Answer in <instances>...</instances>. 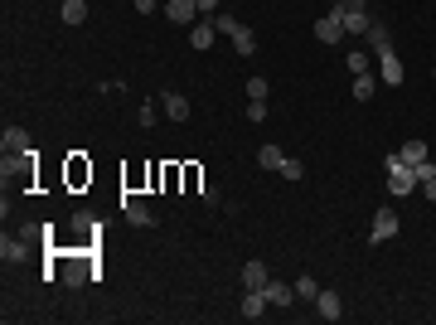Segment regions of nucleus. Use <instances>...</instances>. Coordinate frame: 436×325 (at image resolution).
I'll return each mask as SVG.
<instances>
[{
  "instance_id": "obj_17",
  "label": "nucleus",
  "mask_w": 436,
  "mask_h": 325,
  "mask_svg": "<svg viewBox=\"0 0 436 325\" xmlns=\"http://www.w3.org/2000/svg\"><path fill=\"white\" fill-rule=\"evenodd\" d=\"M24 252H29V238H10V233L0 238V257H5V262H20Z\"/></svg>"
},
{
  "instance_id": "obj_22",
  "label": "nucleus",
  "mask_w": 436,
  "mask_h": 325,
  "mask_svg": "<svg viewBox=\"0 0 436 325\" xmlns=\"http://www.w3.org/2000/svg\"><path fill=\"white\" fill-rule=\"evenodd\" d=\"M368 68H373V54L368 49H354L349 54V73H368Z\"/></svg>"
},
{
  "instance_id": "obj_23",
  "label": "nucleus",
  "mask_w": 436,
  "mask_h": 325,
  "mask_svg": "<svg viewBox=\"0 0 436 325\" xmlns=\"http://www.w3.org/2000/svg\"><path fill=\"white\" fill-rule=\"evenodd\" d=\"M398 156H403L407 165H422V160H427V146H422V141H407V146H403Z\"/></svg>"
},
{
  "instance_id": "obj_19",
  "label": "nucleus",
  "mask_w": 436,
  "mask_h": 325,
  "mask_svg": "<svg viewBox=\"0 0 436 325\" xmlns=\"http://www.w3.org/2000/svg\"><path fill=\"white\" fill-rule=\"evenodd\" d=\"M63 24H88V0H63Z\"/></svg>"
},
{
  "instance_id": "obj_16",
  "label": "nucleus",
  "mask_w": 436,
  "mask_h": 325,
  "mask_svg": "<svg viewBox=\"0 0 436 325\" xmlns=\"http://www.w3.org/2000/svg\"><path fill=\"white\" fill-rule=\"evenodd\" d=\"M364 39H368V54H373V59L393 49V39H388V29H383V24H368V34H364Z\"/></svg>"
},
{
  "instance_id": "obj_10",
  "label": "nucleus",
  "mask_w": 436,
  "mask_h": 325,
  "mask_svg": "<svg viewBox=\"0 0 436 325\" xmlns=\"http://www.w3.org/2000/svg\"><path fill=\"white\" fill-rule=\"evenodd\" d=\"M194 15H199L194 0H165V20H175V24H194Z\"/></svg>"
},
{
  "instance_id": "obj_30",
  "label": "nucleus",
  "mask_w": 436,
  "mask_h": 325,
  "mask_svg": "<svg viewBox=\"0 0 436 325\" xmlns=\"http://www.w3.org/2000/svg\"><path fill=\"white\" fill-rule=\"evenodd\" d=\"M194 5H199V15H204V20H214V15H218V5H223V0H194Z\"/></svg>"
},
{
  "instance_id": "obj_9",
  "label": "nucleus",
  "mask_w": 436,
  "mask_h": 325,
  "mask_svg": "<svg viewBox=\"0 0 436 325\" xmlns=\"http://www.w3.org/2000/svg\"><path fill=\"white\" fill-rule=\"evenodd\" d=\"M262 292H267V306H277V311H286V306L296 301V287H286V282H277V277H272Z\"/></svg>"
},
{
  "instance_id": "obj_5",
  "label": "nucleus",
  "mask_w": 436,
  "mask_h": 325,
  "mask_svg": "<svg viewBox=\"0 0 436 325\" xmlns=\"http://www.w3.org/2000/svg\"><path fill=\"white\" fill-rule=\"evenodd\" d=\"M121 214H126V223H136V228H150L155 223V214L146 209V199H136V195H121Z\"/></svg>"
},
{
  "instance_id": "obj_12",
  "label": "nucleus",
  "mask_w": 436,
  "mask_h": 325,
  "mask_svg": "<svg viewBox=\"0 0 436 325\" xmlns=\"http://www.w3.org/2000/svg\"><path fill=\"white\" fill-rule=\"evenodd\" d=\"M316 311H320V321H339V316H344L339 292H320V296H316Z\"/></svg>"
},
{
  "instance_id": "obj_20",
  "label": "nucleus",
  "mask_w": 436,
  "mask_h": 325,
  "mask_svg": "<svg viewBox=\"0 0 436 325\" xmlns=\"http://www.w3.org/2000/svg\"><path fill=\"white\" fill-rule=\"evenodd\" d=\"M373 88H378V78H373V73H354V98H359V103H368V98H373Z\"/></svg>"
},
{
  "instance_id": "obj_31",
  "label": "nucleus",
  "mask_w": 436,
  "mask_h": 325,
  "mask_svg": "<svg viewBox=\"0 0 436 325\" xmlns=\"http://www.w3.org/2000/svg\"><path fill=\"white\" fill-rule=\"evenodd\" d=\"M422 195H427V199L436 204V175H432V180H422Z\"/></svg>"
},
{
  "instance_id": "obj_14",
  "label": "nucleus",
  "mask_w": 436,
  "mask_h": 325,
  "mask_svg": "<svg viewBox=\"0 0 436 325\" xmlns=\"http://www.w3.org/2000/svg\"><path fill=\"white\" fill-rule=\"evenodd\" d=\"M242 316L247 321H262L267 316V292H242Z\"/></svg>"
},
{
  "instance_id": "obj_15",
  "label": "nucleus",
  "mask_w": 436,
  "mask_h": 325,
  "mask_svg": "<svg viewBox=\"0 0 436 325\" xmlns=\"http://www.w3.org/2000/svg\"><path fill=\"white\" fill-rule=\"evenodd\" d=\"M165 116L170 121H189V98L185 93H165Z\"/></svg>"
},
{
  "instance_id": "obj_7",
  "label": "nucleus",
  "mask_w": 436,
  "mask_h": 325,
  "mask_svg": "<svg viewBox=\"0 0 436 325\" xmlns=\"http://www.w3.org/2000/svg\"><path fill=\"white\" fill-rule=\"evenodd\" d=\"M267 282H272L267 262H257V257H252V262H242V292H262Z\"/></svg>"
},
{
  "instance_id": "obj_33",
  "label": "nucleus",
  "mask_w": 436,
  "mask_h": 325,
  "mask_svg": "<svg viewBox=\"0 0 436 325\" xmlns=\"http://www.w3.org/2000/svg\"><path fill=\"white\" fill-rule=\"evenodd\" d=\"M339 5H344V10H364V0H339Z\"/></svg>"
},
{
  "instance_id": "obj_8",
  "label": "nucleus",
  "mask_w": 436,
  "mask_h": 325,
  "mask_svg": "<svg viewBox=\"0 0 436 325\" xmlns=\"http://www.w3.org/2000/svg\"><path fill=\"white\" fill-rule=\"evenodd\" d=\"M0 146H5V156H24V151H34V146H29V131H24V126H5Z\"/></svg>"
},
{
  "instance_id": "obj_32",
  "label": "nucleus",
  "mask_w": 436,
  "mask_h": 325,
  "mask_svg": "<svg viewBox=\"0 0 436 325\" xmlns=\"http://www.w3.org/2000/svg\"><path fill=\"white\" fill-rule=\"evenodd\" d=\"M155 5H160V0H136V10H141V15H150Z\"/></svg>"
},
{
  "instance_id": "obj_11",
  "label": "nucleus",
  "mask_w": 436,
  "mask_h": 325,
  "mask_svg": "<svg viewBox=\"0 0 436 325\" xmlns=\"http://www.w3.org/2000/svg\"><path fill=\"white\" fill-rule=\"evenodd\" d=\"M214 34H218L214 20H199V24H189V49H199V54H204V49L214 44Z\"/></svg>"
},
{
  "instance_id": "obj_6",
  "label": "nucleus",
  "mask_w": 436,
  "mask_h": 325,
  "mask_svg": "<svg viewBox=\"0 0 436 325\" xmlns=\"http://www.w3.org/2000/svg\"><path fill=\"white\" fill-rule=\"evenodd\" d=\"M378 83H388V88H398L403 83V59L388 49V54H378Z\"/></svg>"
},
{
  "instance_id": "obj_29",
  "label": "nucleus",
  "mask_w": 436,
  "mask_h": 325,
  "mask_svg": "<svg viewBox=\"0 0 436 325\" xmlns=\"http://www.w3.org/2000/svg\"><path fill=\"white\" fill-rule=\"evenodd\" d=\"M247 98H267V78H247Z\"/></svg>"
},
{
  "instance_id": "obj_18",
  "label": "nucleus",
  "mask_w": 436,
  "mask_h": 325,
  "mask_svg": "<svg viewBox=\"0 0 436 325\" xmlns=\"http://www.w3.org/2000/svg\"><path fill=\"white\" fill-rule=\"evenodd\" d=\"M233 49H238L242 59H247V54H257V34H252L247 24H238V29H233Z\"/></svg>"
},
{
  "instance_id": "obj_27",
  "label": "nucleus",
  "mask_w": 436,
  "mask_h": 325,
  "mask_svg": "<svg viewBox=\"0 0 436 325\" xmlns=\"http://www.w3.org/2000/svg\"><path fill=\"white\" fill-rule=\"evenodd\" d=\"M247 121H267V98H252L247 103Z\"/></svg>"
},
{
  "instance_id": "obj_1",
  "label": "nucleus",
  "mask_w": 436,
  "mask_h": 325,
  "mask_svg": "<svg viewBox=\"0 0 436 325\" xmlns=\"http://www.w3.org/2000/svg\"><path fill=\"white\" fill-rule=\"evenodd\" d=\"M412 190H422V180H417V170L403 160V156H388V195H412Z\"/></svg>"
},
{
  "instance_id": "obj_28",
  "label": "nucleus",
  "mask_w": 436,
  "mask_h": 325,
  "mask_svg": "<svg viewBox=\"0 0 436 325\" xmlns=\"http://www.w3.org/2000/svg\"><path fill=\"white\" fill-rule=\"evenodd\" d=\"M214 24H218V34H233V29H238V20H233V15H223V10L214 15Z\"/></svg>"
},
{
  "instance_id": "obj_26",
  "label": "nucleus",
  "mask_w": 436,
  "mask_h": 325,
  "mask_svg": "<svg viewBox=\"0 0 436 325\" xmlns=\"http://www.w3.org/2000/svg\"><path fill=\"white\" fill-rule=\"evenodd\" d=\"M68 180H73V185H83V180H93V170H88V165L73 156V165H68Z\"/></svg>"
},
{
  "instance_id": "obj_2",
  "label": "nucleus",
  "mask_w": 436,
  "mask_h": 325,
  "mask_svg": "<svg viewBox=\"0 0 436 325\" xmlns=\"http://www.w3.org/2000/svg\"><path fill=\"white\" fill-rule=\"evenodd\" d=\"M49 262H54V267H63V272H59V277H63V282H68V287H83V282H88V277H98V272H93V262H88V257H49ZM54 267H49V272H44V277H54Z\"/></svg>"
},
{
  "instance_id": "obj_13",
  "label": "nucleus",
  "mask_w": 436,
  "mask_h": 325,
  "mask_svg": "<svg viewBox=\"0 0 436 325\" xmlns=\"http://www.w3.org/2000/svg\"><path fill=\"white\" fill-rule=\"evenodd\" d=\"M368 24H373V20H368L364 10H344V39H359V34H368Z\"/></svg>"
},
{
  "instance_id": "obj_24",
  "label": "nucleus",
  "mask_w": 436,
  "mask_h": 325,
  "mask_svg": "<svg viewBox=\"0 0 436 325\" xmlns=\"http://www.w3.org/2000/svg\"><path fill=\"white\" fill-rule=\"evenodd\" d=\"M296 296H301V301H316V296H320L316 277H296Z\"/></svg>"
},
{
  "instance_id": "obj_21",
  "label": "nucleus",
  "mask_w": 436,
  "mask_h": 325,
  "mask_svg": "<svg viewBox=\"0 0 436 325\" xmlns=\"http://www.w3.org/2000/svg\"><path fill=\"white\" fill-rule=\"evenodd\" d=\"M281 160H286L281 146H262V151H257V165H262V170H281Z\"/></svg>"
},
{
  "instance_id": "obj_25",
  "label": "nucleus",
  "mask_w": 436,
  "mask_h": 325,
  "mask_svg": "<svg viewBox=\"0 0 436 325\" xmlns=\"http://www.w3.org/2000/svg\"><path fill=\"white\" fill-rule=\"evenodd\" d=\"M281 175H286V180H306V165H301L296 156H286V160H281Z\"/></svg>"
},
{
  "instance_id": "obj_4",
  "label": "nucleus",
  "mask_w": 436,
  "mask_h": 325,
  "mask_svg": "<svg viewBox=\"0 0 436 325\" xmlns=\"http://www.w3.org/2000/svg\"><path fill=\"white\" fill-rule=\"evenodd\" d=\"M388 238H398V209L393 204H383L373 214V228H368V243H388Z\"/></svg>"
},
{
  "instance_id": "obj_3",
  "label": "nucleus",
  "mask_w": 436,
  "mask_h": 325,
  "mask_svg": "<svg viewBox=\"0 0 436 325\" xmlns=\"http://www.w3.org/2000/svg\"><path fill=\"white\" fill-rule=\"evenodd\" d=\"M316 39H320V44H339V39H344V5H339V0L316 20Z\"/></svg>"
}]
</instances>
